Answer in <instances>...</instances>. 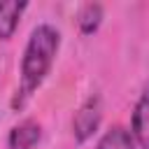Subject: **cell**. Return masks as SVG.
Masks as SVG:
<instances>
[{
	"label": "cell",
	"mask_w": 149,
	"mask_h": 149,
	"mask_svg": "<svg viewBox=\"0 0 149 149\" xmlns=\"http://www.w3.org/2000/svg\"><path fill=\"white\" fill-rule=\"evenodd\" d=\"M133 135L142 149H149V86L142 93L135 114H133Z\"/></svg>",
	"instance_id": "obj_2"
},
{
	"label": "cell",
	"mask_w": 149,
	"mask_h": 149,
	"mask_svg": "<svg viewBox=\"0 0 149 149\" xmlns=\"http://www.w3.org/2000/svg\"><path fill=\"white\" fill-rule=\"evenodd\" d=\"M23 9H26V2H19V0L0 2V40L12 37V33L19 26V16Z\"/></svg>",
	"instance_id": "obj_3"
},
{
	"label": "cell",
	"mask_w": 149,
	"mask_h": 149,
	"mask_svg": "<svg viewBox=\"0 0 149 149\" xmlns=\"http://www.w3.org/2000/svg\"><path fill=\"white\" fill-rule=\"evenodd\" d=\"M40 140V126L28 121V123H21L12 130L9 135V147L12 149H30L35 142Z\"/></svg>",
	"instance_id": "obj_4"
},
{
	"label": "cell",
	"mask_w": 149,
	"mask_h": 149,
	"mask_svg": "<svg viewBox=\"0 0 149 149\" xmlns=\"http://www.w3.org/2000/svg\"><path fill=\"white\" fill-rule=\"evenodd\" d=\"M100 16H102V9L100 5H86L79 14V23H81V30L84 33H93L100 23Z\"/></svg>",
	"instance_id": "obj_6"
},
{
	"label": "cell",
	"mask_w": 149,
	"mask_h": 149,
	"mask_svg": "<svg viewBox=\"0 0 149 149\" xmlns=\"http://www.w3.org/2000/svg\"><path fill=\"white\" fill-rule=\"evenodd\" d=\"M56 49H58V33L51 26H37L28 40L23 63H21V74H23L21 93L23 95H30V91L40 86V81L44 79V74L49 72L54 63Z\"/></svg>",
	"instance_id": "obj_1"
},
{
	"label": "cell",
	"mask_w": 149,
	"mask_h": 149,
	"mask_svg": "<svg viewBox=\"0 0 149 149\" xmlns=\"http://www.w3.org/2000/svg\"><path fill=\"white\" fill-rule=\"evenodd\" d=\"M98 149H133V140L123 128H114L105 133V137L98 142Z\"/></svg>",
	"instance_id": "obj_5"
}]
</instances>
